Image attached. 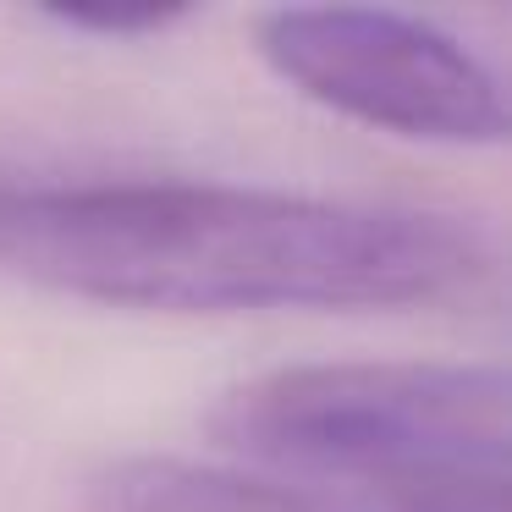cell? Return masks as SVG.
<instances>
[{
    "instance_id": "obj_3",
    "label": "cell",
    "mask_w": 512,
    "mask_h": 512,
    "mask_svg": "<svg viewBox=\"0 0 512 512\" xmlns=\"http://www.w3.org/2000/svg\"><path fill=\"white\" fill-rule=\"evenodd\" d=\"M265 67L347 122L419 144H501V78L435 23L364 6H281L254 23Z\"/></svg>"
},
{
    "instance_id": "obj_4",
    "label": "cell",
    "mask_w": 512,
    "mask_h": 512,
    "mask_svg": "<svg viewBox=\"0 0 512 512\" xmlns=\"http://www.w3.org/2000/svg\"><path fill=\"white\" fill-rule=\"evenodd\" d=\"M100 512H325L292 490L188 457H127L100 479Z\"/></svg>"
},
{
    "instance_id": "obj_1",
    "label": "cell",
    "mask_w": 512,
    "mask_h": 512,
    "mask_svg": "<svg viewBox=\"0 0 512 512\" xmlns=\"http://www.w3.org/2000/svg\"><path fill=\"white\" fill-rule=\"evenodd\" d=\"M0 270L67 298L160 314L435 309L490 281L452 215L226 182H0Z\"/></svg>"
},
{
    "instance_id": "obj_2",
    "label": "cell",
    "mask_w": 512,
    "mask_h": 512,
    "mask_svg": "<svg viewBox=\"0 0 512 512\" xmlns=\"http://www.w3.org/2000/svg\"><path fill=\"white\" fill-rule=\"evenodd\" d=\"M507 402L496 364H292L226 391L210 435L391 512H507Z\"/></svg>"
},
{
    "instance_id": "obj_5",
    "label": "cell",
    "mask_w": 512,
    "mask_h": 512,
    "mask_svg": "<svg viewBox=\"0 0 512 512\" xmlns=\"http://www.w3.org/2000/svg\"><path fill=\"white\" fill-rule=\"evenodd\" d=\"M61 23L78 34H111V39H133V34H160L177 17L171 12H144V17H89V12H61Z\"/></svg>"
}]
</instances>
